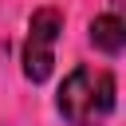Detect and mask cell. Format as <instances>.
Returning <instances> with one entry per match:
<instances>
[{
  "label": "cell",
  "mask_w": 126,
  "mask_h": 126,
  "mask_svg": "<svg viewBox=\"0 0 126 126\" xmlns=\"http://www.w3.org/2000/svg\"><path fill=\"white\" fill-rule=\"evenodd\" d=\"M63 35V12L59 8H35L28 20V39H24V79L28 83H47L55 71V43Z\"/></svg>",
  "instance_id": "obj_2"
},
{
  "label": "cell",
  "mask_w": 126,
  "mask_h": 126,
  "mask_svg": "<svg viewBox=\"0 0 126 126\" xmlns=\"http://www.w3.org/2000/svg\"><path fill=\"white\" fill-rule=\"evenodd\" d=\"M114 98H118V83L110 71L102 67H75L63 83H59V114L67 126H102L114 114Z\"/></svg>",
  "instance_id": "obj_1"
},
{
  "label": "cell",
  "mask_w": 126,
  "mask_h": 126,
  "mask_svg": "<svg viewBox=\"0 0 126 126\" xmlns=\"http://www.w3.org/2000/svg\"><path fill=\"white\" fill-rule=\"evenodd\" d=\"M91 43L102 51V55H122L126 47V24L118 12H102L91 20Z\"/></svg>",
  "instance_id": "obj_3"
}]
</instances>
